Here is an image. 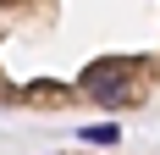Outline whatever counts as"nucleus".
Wrapping results in <instances>:
<instances>
[{
  "instance_id": "f03ea898",
  "label": "nucleus",
  "mask_w": 160,
  "mask_h": 155,
  "mask_svg": "<svg viewBox=\"0 0 160 155\" xmlns=\"http://www.w3.org/2000/svg\"><path fill=\"white\" fill-rule=\"evenodd\" d=\"M83 139L88 144H116V127H83Z\"/></svg>"
},
{
  "instance_id": "f257e3e1",
  "label": "nucleus",
  "mask_w": 160,
  "mask_h": 155,
  "mask_svg": "<svg viewBox=\"0 0 160 155\" xmlns=\"http://www.w3.org/2000/svg\"><path fill=\"white\" fill-rule=\"evenodd\" d=\"M83 89L94 94V100H105V105L127 100V61H94L83 72Z\"/></svg>"
}]
</instances>
